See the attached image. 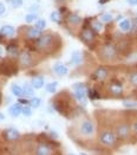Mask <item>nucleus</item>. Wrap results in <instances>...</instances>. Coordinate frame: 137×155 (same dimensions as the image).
I'll return each instance as SVG.
<instances>
[{
  "instance_id": "obj_4",
  "label": "nucleus",
  "mask_w": 137,
  "mask_h": 155,
  "mask_svg": "<svg viewBox=\"0 0 137 155\" xmlns=\"http://www.w3.org/2000/svg\"><path fill=\"white\" fill-rule=\"evenodd\" d=\"M117 141V135H115L110 130H104L99 135V142L105 147H113Z\"/></svg>"
},
{
  "instance_id": "obj_2",
  "label": "nucleus",
  "mask_w": 137,
  "mask_h": 155,
  "mask_svg": "<svg viewBox=\"0 0 137 155\" xmlns=\"http://www.w3.org/2000/svg\"><path fill=\"white\" fill-rule=\"evenodd\" d=\"M117 53H118V52H117V48H116L113 44H110V43L103 45L99 52L100 58H102L103 61H108V62L113 61V59L117 57Z\"/></svg>"
},
{
  "instance_id": "obj_5",
  "label": "nucleus",
  "mask_w": 137,
  "mask_h": 155,
  "mask_svg": "<svg viewBox=\"0 0 137 155\" xmlns=\"http://www.w3.org/2000/svg\"><path fill=\"white\" fill-rule=\"evenodd\" d=\"M79 133L85 137H91L95 134V126H93L92 121H90L87 118L82 121L79 124Z\"/></svg>"
},
{
  "instance_id": "obj_3",
  "label": "nucleus",
  "mask_w": 137,
  "mask_h": 155,
  "mask_svg": "<svg viewBox=\"0 0 137 155\" xmlns=\"http://www.w3.org/2000/svg\"><path fill=\"white\" fill-rule=\"evenodd\" d=\"M53 107L58 113H60L64 116H69V114L72 111L71 105H70V100H63L62 97L54 100Z\"/></svg>"
},
{
  "instance_id": "obj_29",
  "label": "nucleus",
  "mask_w": 137,
  "mask_h": 155,
  "mask_svg": "<svg viewBox=\"0 0 137 155\" xmlns=\"http://www.w3.org/2000/svg\"><path fill=\"white\" fill-rule=\"evenodd\" d=\"M123 105L125 108H137L136 101H123Z\"/></svg>"
},
{
  "instance_id": "obj_10",
  "label": "nucleus",
  "mask_w": 137,
  "mask_h": 155,
  "mask_svg": "<svg viewBox=\"0 0 137 155\" xmlns=\"http://www.w3.org/2000/svg\"><path fill=\"white\" fill-rule=\"evenodd\" d=\"M52 153H53L52 147L47 143H39L36 147V154L38 155H49Z\"/></svg>"
},
{
  "instance_id": "obj_42",
  "label": "nucleus",
  "mask_w": 137,
  "mask_h": 155,
  "mask_svg": "<svg viewBox=\"0 0 137 155\" xmlns=\"http://www.w3.org/2000/svg\"><path fill=\"white\" fill-rule=\"evenodd\" d=\"M1 56H2V50H1V48H0V58H1Z\"/></svg>"
},
{
  "instance_id": "obj_19",
  "label": "nucleus",
  "mask_w": 137,
  "mask_h": 155,
  "mask_svg": "<svg viewBox=\"0 0 137 155\" xmlns=\"http://www.w3.org/2000/svg\"><path fill=\"white\" fill-rule=\"evenodd\" d=\"M0 33L4 35L5 37H7V36H13V35H14V28L10 25H5L0 28Z\"/></svg>"
},
{
  "instance_id": "obj_12",
  "label": "nucleus",
  "mask_w": 137,
  "mask_h": 155,
  "mask_svg": "<svg viewBox=\"0 0 137 155\" xmlns=\"http://www.w3.org/2000/svg\"><path fill=\"white\" fill-rule=\"evenodd\" d=\"M108 76H109V70L103 66L97 68L93 72V78H96L97 81H104L105 78H108Z\"/></svg>"
},
{
  "instance_id": "obj_37",
  "label": "nucleus",
  "mask_w": 137,
  "mask_h": 155,
  "mask_svg": "<svg viewBox=\"0 0 137 155\" xmlns=\"http://www.w3.org/2000/svg\"><path fill=\"white\" fill-rule=\"evenodd\" d=\"M5 13V5L0 1V14H4Z\"/></svg>"
},
{
  "instance_id": "obj_7",
  "label": "nucleus",
  "mask_w": 137,
  "mask_h": 155,
  "mask_svg": "<svg viewBox=\"0 0 137 155\" xmlns=\"http://www.w3.org/2000/svg\"><path fill=\"white\" fill-rule=\"evenodd\" d=\"M130 131H131V127L126 123H121L119 126H117L116 128V135L119 140H126L130 136Z\"/></svg>"
},
{
  "instance_id": "obj_34",
  "label": "nucleus",
  "mask_w": 137,
  "mask_h": 155,
  "mask_svg": "<svg viewBox=\"0 0 137 155\" xmlns=\"http://www.w3.org/2000/svg\"><path fill=\"white\" fill-rule=\"evenodd\" d=\"M10 2H11V5H12L14 8L20 7L23 5V0H10Z\"/></svg>"
},
{
  "instance_id": "obj_20",
  "label": "nucleus",
  "mask_w": 137,
  "mask_h": 155,
  "mask_svg": "<svg viewBox=\"0 0 137 155\" xmlns=\"http://www.w3.org/2000/svg\"><path fill=\"white\" fill-rule=\"evenodd\" d=\"M131 21L129 20V19H123L121 23H119V28L123 31V32H128V31H130L131 30Z\"/></svg>"
},
{
  "instance_id": "obj_22",
  "label": "nucleus",
  "mask_w": 137,
  "mask_h": 155,
  "mask_svg": "<svg viewBox=\"0 0 137 155\" xmlns=\"http://www.w3.org/2000/svg\"><path fill=\"white\" fill-rule=\"evenodd\" d=\"M67 21L71 25H77V24H79L82 21V18L79 15H77V14H70L67 17Z\"/></svg>"
},
{
  "instance_id": "obj_36",
  "label": "nucleus",
  "mask_w": 137,
  "mask_h": 155,
  "mask_svg": "<svg viewBox=\"0 0 137 155\" xmlns=\"http://www.w3.org/2000/svg\"><path fill=\"white\" fill-rule=\"evenodd\" d=\"M131 130H132L135 134H137V120L132 122V124H131Z\"/></svg>"
},
{
  "instance_id": "obj_23",
  "label": "nucleus",
  "mask_w": 137,
  "mask_h": 155,
  "mask_svg": "<svg viewBox=\"0 0 137 155\" xmlns=\"http://www.w3.org/2000/svg\"><path fill=\"white\" fill-rule=\"evenodd\" d=\"M6 50L8 52V54L10 56H18V53H19V49H18V46L15 45V44H10V45H7V48H6Z\"/></svg>"
},
{
  "instance_id": "obj_18",
  "label": "nucleus",
  "mask_w": 137,
  "mask_h": 155,
  "mask_svg": "<svg viewBox=\"0 0 137 155\" xmlns=\"http://www.w3.org/2000/svg\"><path fill=\"white\" fill-rule=\"evenodd\" d=\"M31 84L33 85V88L40 89V88H43V85H44V78L41 77V76L33 77L32 78V81H31Z\"/></svg>"
},
{
  "instance_id": "obj_27",
  "label": "nucleus",
  "mask_w": 137,
  "mask_h": 155,
  "mask_svg": "<svg viewBox=\"0 0 137 155\" xmlns=\"http://www.w3.org/2000/svg\"><path fill=\"white\" fill-rule=\"evenodd\" d=\"M129 82H130L132 85L137 87V71L132 72V74L129 76Z\"/></svg>"
},
{
  "instance_id": "obj_13",
  "label": "nucleus",
  "mask_w": 137,
  "mask_h": 155,
  "mask_svg": "<svg viewBox=\"0 0 137 155\" xmlns=\"http://www.w3.org/2000/svg\"><path fill=\"white\" fill-rule=\"evenodd\" d=\"M80 38L83 39V41H85V43H91V41H93V39H95V33H93L90 28H86V27H85V28L82 31Z\"/></svg>"
},
{
  "instance_id": "obj_41",
  "label": "nucleus",
  "mask_w": 137,
  "mask_h": 155,
  "mask_svg": "<svg viewBox=\"0 0 137 155\" xmlns=\"http://www.w3.org/2000/svg\"><path fill=\"white\" fill-rule=\"evenodd\" d=\"M106 1H109V0H100L99 2L100 4H104V2H106Z\"/></svg>"
},
{
  "instance_id": "obj_17",
  "label": "nucleus",
  "mask_w": 137,
  "mask_h": 155,
  "mask_svg": "<svg viewBox=\"0 0 137 155\" xmlns=\"http://www.w3.org/2000/svg\"><path fill=\"white\" fill-rule=\"evenodd\" d=\"M82 62H83V56H82V53L78 51H75L72 53V57H71V64L79 65Z\"/></svg>"
},
{
  "instance_id": "obj_11",
  "label": "nucleus",
  "mask_w": 137,
  "mask_h": 155,
  "mask_svg": "<svg viewBox=\"0 0 137 155\" xmlns=\"http://www.w3.org/2000/svg\"><path fill=\"white\" fill-rule=\"evenodd\" d=\"M109 91H110V94L115 95V96H121L123 94V87L118 81H113L109 85Z\"/></svg>"
},
{
  "instance_id": "obj_8",
  "label": "nucleus",
  "mask_w": 137,
  "mask_h": 155,
  "mask_svg": "<svg viewBox=\"0 0 137 155\" xmlns=\"http://www.w3.org/2000/svg\"><path fill=\"white\" fill-rule=\"evenodd\" d=\"M19 63L23 68H30L33 64V58L31 52L28 51H23L19 53Z\"/></svg>"
},
{
  "instance_id": "obj_9",
  "label": "nucleus",
  "mask_w": 137,
  "mask_h": 155,
  "mask_svg": "<svg viewBox=\"0 0 137 155\" xmlns=\"http://www.w3.org/2000/svg\"><path fill=\"white\" fill-rule=\"evenodd\" d=\"M2 135H4V137L7 140V141H18L19 139H20V134H19V131L15 129H6L4 133H2Z\"/></svg>"
},
{
  "instance_id": "obj_39",
  "label": "nucleus",
  "mask_w": 137,
  "mask_h": 155,
  "mask_svg": "<svg viewBox=\"0 0 137 155\" xmlns=\"http://www.w3.org/2000/svg\"><path fill=\"white\" fill-rule=\"evenodd\" d=\"M19 103L25 104V103H27V101H26V100H24V98H20V100H19Z\"/></svg>"
},
{
  "instance_id": "obj_24",
  "label": "nucleus",
  "mask_w": 137,
  "mask_h": 155,
  "mask_svg": "<svg viewBox=\"0 0 137 155\" xmlns=\"http://www.w3.org/2000/svg\"><path fill=\"white\" fill-rule=\"evenodd\" d=\"M51 20L54 21V23H60L62 21V14L58 11H54V12L51 13Z\"/></svg>"
},
{
  "instance_id": "obj_6",
  "label": "nucleus",
  "mask_w": 137,
  "mask_h": 155,
  "mask_svg": "<svg viewBox=\"0 0 137 155\" xmlns=\"http://www.w3.org/2000/svg\"><path fill=\"white\" fill-rule=\"evenodd\" d=\"M73 89H75V95L77 101L84 103L86 101V94H87L85 85L82 84V83H76V84H73Z\"/></svg>"
},
{
  "instance_id": "obj_14",
  "label": "nucleus",
  "mask_w": 137,
  "mask_h": 155,
  "mask_svg": "<svg viewBox=\"0 0 137 155\" xmlns=\"http://www.w3.org/2000/svg\"><path fill=\"white\" fill-rule=\"evenodd\" d=\"M53 71L57 75H59V76H65L69 72V69L64 64H62V63H56V64L53 65Z\"/></svg>"
},
{
  "instance_id": "obj_30",
  "label": "nucleus",
  "mask_w": 137,
  "mask_h": 155,
  "mask_svg": "<svg viewBox=\"0 0 137 155\" xmlns=\"http://www.w3.org/2000/svg\"><path fill=\"white\" fill-rule=\"evenodd\" d=\"M36 27L39 28V30H44L46 27V21L44 19H39V20H37V23H36Z\"/></svg>"
},
{
  "instance_id": "obj_35",
  "label": "nucleus",
  "mask_w": 137,
  "mask_h": 155,
  "mask_svg": "<svg viewBox=\"0 0 137 155\" xmlns=\"http://www.w3.org/2000/svg\"><path fill=\"white\" fill-rule=\"evenodd\" d=\"M92 27H93V30H95L96 32H99L100 30L103 28V25H102V23H99V21H95V23L92 24Z\"/></svg>"
},
{
  "instance_id": "obj_1",
  "label": "nucleus",
  "mask_w": 137,
  "mask_h": 155,
  "mask_svg": "<svg viewBox=\"0 0 137 155\" xmlns=\"http://www.w3.org/2000/svg\"><path fill=\"white\" fill-rule=\"evenodd\" d=\"M34 45L39 50L47 51V50H50L51 48L54 45V36L52 33H44L39 38H37Z\"/></svg>"
},
{
  "instance_id": "obj_25",
  "label": "nucleus",
  "mask_w": 137,
  "mask_h": 155,
  "mask_svg": "<svg viewBox=\"0 0 137 155\" xmlns=\"http://www.w3.org/2000/svg\"><path fill=\"white\" fill-rule=\"evenodd\" d=\"M57 87H58V82H51L46 85V91L47 92H56Z\"/></svg>"
},
{
  "instance_id": "obj_33",
  "label": "nucleus",
  "mask_w": 137,
  "mask_h": 155,
  "mask_svg": "<svg viewBox=\"0 0 137 155\" xmlns=\"http://www.w3.org/2000/svg\"><path fill=\"white\" fill-rule=\"evenodd\" d=\"M23 114L25 115V116H31V114H32V110H31V105H26L23 108Z\"/></svg>"
},
{
  "instance_id": "obj_32",
  "label": "nucleus",
  "mask_w": 137,
  "mask_h": 155,
  "mask_svg": "<svg viewBox=\"0 0 137 155\" xmlns=\"http://www.w3.org/2000/svg\"><path fill=\"white\" fill-rule=\"evenodd\" d=\"M102 20H103L104 23H110L112 20V15L110 13H105V14L102 15Z\"/></svg>"
},
{
  "instance_id": "obj_28",
  "label": "nucleus",
  "mask_w": 137,
  "mask_h": 155,
  "mask_svg": "<svg viewBox=\"0 0 137 155\" xmlns=\"http://www.w3.org/2000/svg\"><path fill=\"white\" fill-rule=\"evenodd\" d=\"M41 103V100L40 98H37V97H34V98H32L31 101H30V105L32 107V108H38L39 105Z\"/></svg>"
},
{
  "instance_id": "obj_26",
  "label": "nucleus",
  "mask_w": 137,
  "mask_h": 155,
  "mask_svg": "<svg viewBox=\"0 0 137 155\" xmlns=\"http://www.w3.org/2000/svg\"><path fill=\"white\" fill-rule=\"evenodd\" d=\"M24 91H25V95L27 96H32L33 95V85H30L28 83H26L25 85H24Z\"/></svg>"
},
{
  "instance_id": "obj_16",
  "label": "nucleus",
  "mask_w": 137,
  "mask_h": 155,
  "mask_svg": "<svg viewBox=\"0 0 137 155\" xmlns=\"http://www.w3.org/2000/svg\"><path fill=\"white\" fill-rule=\"evenodd\" d=\"M41 30H39V28H30L27 32H26V37L28 39H37L39 38L40 36H41V32H40Z\"/></svg>"
},
{
  "instance_id": "obj_21",
  "label": "nucleus",
  "mask_w": 137,
  "mask_h": 155,
  "mask_svg": "<svg viewBox=\"0 0 137 155\" xmlns=\"http://www.w3.org/2000/svg\"><path fill=\"white\" fill-rule=\"evenodd\" d=\"M11 89H12L13 94H14L15 96H18V97H21V96L25 94V91H24V88H21V87H19V85H17V84H12Z\"/></svg>"
},
{
  "instance_id": "obj_15",
  "label": "nucleus",
  "mask_w": 137,
  "mask_h": 155,
  "mask_svg": "<svg viewBox=\"0 0 137 155\" xmlns=\"http://www.w3.org/2000/svg\"><path fill=\"white\" fill-rule=\"evenodd\" d=\"M8 111H10V115L11 116L17 117L23 113V107L20 104H13V105H11V108H10Z\"/></svg>"
},
{
  "instance_id": "obj_38",
  "label": "nucleus",
  "mask_w": 137,
  "mask_h": 155,
  "mask_svg": "<svg viewBox=\"0 0 137 155\" xmlns=\"http://www.w3.org/2000/svg\"><path fill=\"white\" fill-rule=\"evenodd\" d=\"M128 2L131 5H137V0H128Z\"/></svg>"
},
{
  "instance_id": "obj_31",
  "label": "nucleus",
  "mask_w": 137,
  "mask_h": 155,
  "mask_svg": "<svg viewBox=\"0 0 137 155\" xmlns=\"http://www.w3.org/2000/svg\"><path fill=\"white\" fill-rule=\"evenodd\" d=\"M36 19H37V14H36V13H28L25 17V20L27 23H32V21L36 20Z\"/></svg>"
},
{
  "instance_id": "obj_40",
  "label": "nucleus",
  "mask_w": 137,
  "mask_h": 155,
  "mask_svg": "<svg viewBox=\"0 0 137 155\" xmlns=\"http://www.w3.org/2000/svg\"><path fill=\"white\" fill-rule=\"evenodd\" d=\"M5 118V116H4V114H0V121H2Z\"/></svg>"
}]
</instances>
